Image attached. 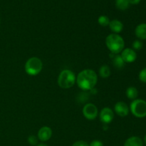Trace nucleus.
Here are the masks:
<instances>
[{
    "label": "nucleus",
    "mask_w": 146,
    "mask_h": 146,
    "mask_svg": "<svg viewBox=\"0 0 146 146\" xmlns=\"http://www.w3.org/2000/svg\"><path fill=\"white\" fill-rule=\"evenodd\" d=\"M0 21H1V19H0Z\"/></svg>",
    "instance_id": "obj_27"
},
{
    "label": "nucleus",
    "mask_w": 146,
    "mask_h": 146,
    "mask_svg": "<svg viewBox=\"0 0 146 146\" xmlns=\"http://www.w3.org/2000/svg\"><path fill=\"white\" fill-rule=\"evenodd\" d=\"M131 113L137 118H144L146 116V101L142 99H135L131 104Z\"/></svg>",
    "instance_id": "obj_5"
},
{
    "label": "nucleus",
    "mask_w": 146,
    "mask_h": 146,
    "mask_svg": "<svg viewBox=\"0 0 146 146\" xmlns=\"http://www.w3.org/2000/svg\"><path fill=\"white\" fill-rule=\"evenodd\" d=\"M138 91L136 88L135 87H129L126 90V96L128 98L131 100H135V98L138 97Z\"/></svg>",
    "instance_id": "obj_15"
},
{
    "label": "nucleus",
    "mask_w": 146,
    "mask_h": 146,
    "mask_svg": "<svg viewBox=\"0 0 146 146\" xmlns=\"http://www.w3.org/2000/svg\"><path fill=\"white\" fill-rule=\"evenodd\" d=\"M113 116L114 114L113 111L108 107L103 108L100 113V120L104 124L110 123L113 119Z\"/></svg>",
    "instance_id": "obj_7"
},
{
    "label": "nucleus",
    "mask_w": 146,
    "mask_h": 146,
    "mask_svg": "<svg viewBox=\"0 0 146 146\" xmlns=\"http://www.w3.org/2000/svg\"><path fill=\"white\" fill-rule=\"evenodd\" d=\"M106 45L112 54H118L123 50L125 42L121 36L111 34L106 38Z\"/></svg>",
    "instance_id": "obj_2"
},
{
    "label": "nucleus",
    "mask_w": 146,
    "mask_h": 146,
    "mask_svg": "<svg viewBox=\"0 0 146 146\" xmlns=\"http://www.w3.org/2000/svg\"><path fill=\"white\" fill-rule=\"evenodd\" d=\"M52 135V131L49 127L44 126L38 132V138L41 141L45 142L48 141Z\"/></svg>",
    "instance_id": "obj_10"
},
{
    "label": "nucleus",
    "mask_w": 146,
    "mask_h": 146,
    "mask_svg": "<svg viewBox=\"0 0 146 146\" xmlns=\"http://www.w3.org/2000/svg\"><path fill=\"white\" fill-rule=\"evenodd\" d=\"M98 22L102 27H107L108 25H109L110 20L108 19V17L107 16L102 15L100 16L98 19Z\"/></svg>",
    "instance_id": "obj_18"
},
{
    "label": "nucleus",
    "mask_w": 146,
    "mask_h": 146,
    "mask_svg": "<svg viewBox=\"0 0 146 146\" xmlns=\"http://www.w3.org/2000/svg\"><path fill=\"white\" fill-rule=\"evenodd\" d=\"M99 74L103 78H106L111 75V69L107 65H104L100 68Z\"/></svg>",
    "instance_id": "obj_17"
},
{
    "label": "nucleus",
    "mask_w": 146,
    "mask_h": 146,
    "mask_svg": "<svg viewBox=\"0 0 146 146\" xmlns=\"http://www.w3.org/2000/svg\"><path fill=\"white\" fill-rule=\"evenodd\" d=\"M78 86L83 91L92 90L98 81V76L91 69H85L78 74L76 78Z\"/></svg>",
    "instance_id": "obj_1"
},
{
    "label": "nucleus",
    "mask_w": 146,
    "mask_h": 146,
    "mask_svg": "<svg viewBox=\"0 0 146 146\" xmlns=\"http://www.w3.org/2000/svg\"><path fill=\"white\" fill-rule=\"evenodd\" d=\"M129 4L128 0H115V6L117 9L122 11L127 9L129 7Z\"/></svg>",
    "instance_id": "obj_16"
},
{
    "label": "nucleus",
    "mask_w": 146,
    "mask_h": 146,
    "mask_svg": "<svg viewBox=\"0 0 146 146\" xmlns=\"http://www.w3.org/2000/svg\"><path fill=\"white\" fill-rule=\"evenodd\" d=\"M138 77H139L140 81L143 83H146V68H144L143 69L140 71Z\"/></svg>",
    "instance_id": "obj_20"
},
{
    "label": "nucleus",
    "mask_w": 146,
    "mask_h": 146,
    "mask_svg": "<svg viewBox=\"0 0 146 146\" xmlns=\"http://www.w3.org/2000/svg\"><path fill=\"white\" fill-rule=\"evenodd\" d=\"M83 114L86 119L92 121L98 115L97 107L93 104H88L83 108Z\"/></svg>",
    "instance_id": "obj_6"
},
{
    "label": "nucleus",
    "mask_w": 146,
    "mask_h": 146,
    "mask_svg": "<svg viewBox=\"0 0 146 146\" xmlns=\"http://www.w3.org/2000/svg\"><path fill=\"white\" fill-rule=\"evenodd\" d=\"M143 142L138 136H132L125 141L124 146H143Z\"/></svg>",
    "instance_id": "obj_14"
},
{
    "label": "nucleus",
    "mask_w": 146,
    "mask_h": 146,
    "mask_svg": "<svg viewBox=\"0 0 146 146\" xmlns=\"http://www.w3.org/2000/svg\"><path fill=\"white\" fill-rule=\"evenodd\" d=\"M144 142H145V143L146 144V135H145V138H144Z\"/></svg>",
    "instance_id": "obj_26"
},
{
    "label": "nucleus",
    "mask_w": 146,
    "mask_h": 146,
    "mask_svg": "<svg viewBox=\"0 0 146 146\" xmlns=\"http://www.w3.org/2000/svg\"><path fill=\"white\" fill-rule=\"evenodd\" d=\"M132 46L134 50L139 51V50H141L143 48V43L140 40H135V41H133Z\"/></svg>",
    "instance_id": "obj_19"
},
{
    "label": "nucleus",
    "mask_w": 146,
    "mask_h": 146,
    "mask_svg": "<svg viewBox=\"0 0 146 146\" xmlns=\"http://www.w3.org/2000/svg\"><path fill=\"white\" fill-rule=\"evenodd\" d=\"M76 78L73 71L71 70H64L60 73L58 78V84L61 88L66 89L70 88L74 85Z\"/></svg>",
    "instance_id": "obj_3"
},
{
    "label": "nucleus",
    "mask_w": 146,
    "mask_h": 146,
    "mask_svg": "<svg viewBox=\"0 0 146 146\" xmlns=\"http://www.w3.org/2000/svg\"><path fill=\"white\" fill-rule=\"evenodd\" d=\"M28 142L31 144V145H35L37 144V142H38V139L36 136L34 135H30L28 138Z\"/></svg>",
    "instance_id": "obj_21"
},
{
    "label": "nucleus",
    "mask_w": 146,
    "mask_h": 146,
    "mask_svg": "<svg viewBox=\"0 0 146 146\" xmlns=\"http://www.w3.org/2000/svg\"><path fill=\"white\" fill-rule=\"evenodd\" d=\"M135 34L139 39H146V24H141L135 28Z\"/></svg>",
    "instance_id": "obj_13"
},
{
    "label": "nucleus",
    "mask_w": 146,
    "mask_h": 146,
    "mask_svg": "<svg viewBox=\"0 0 146 146\" xmlns=\"http://www.w3.org/2000/svg\"><path fill=\"white\" fill-rule=\"evenodd\" d=\"M111 58L113 64V66L115 68H119V69L123 68V66H125V62L123 60L121 56L113 54H111Z\"/></svg>",
    "instance_id": "obj_12"
},
{
    "label": "nucleus",
    "mask_w": 146,
    "mask_h": 146,
    "mask_svg": "<svg viewBox=\"0 0 146 146\" xmlns=\"http://www.w3.org/2000/svg\"><path fill=\"white\" fill-rule=\"evenodd\" d=\"M37 146H48V145H46V144H39V145H38Z\"/></svg>",
    "instance_id": "obj_25"
},
{
    "label": "nucleus",
    "mask_w": 146,
    "mask_h": 146,
    "mask_svg": "<svg viewBox=\"0 0 146 146\" xmlns=\"http://www.w3.org/2000/svg\"><path fill=\"white\" fill-rule=\"evenodd\" d=\"M128 1H129V4H139V2L141 1V0H128Z\"/></svg>",
    "instance_id": "obj_24"
},
{
    "label": "nucleus",
    "mask_w": 146,
    "mask_h": 146,
    "mask_svg": "<svg viewBox=\"0 0 146 146\" xmlns=\"http://www.w3.org/2000/svg\"><path fill=\"white\" fill-rule=\"evenodd\" d=\"M121 57L125 63H133L136 60L137 54L132 48H127L121 51Z\"/></svg>",
    "instance_id": "obj_8"
},
{
    "label": "nucleus",
    "mask_w": 146,
    "mask_h": 146,
    "mask_svg": "<svg viewBox=\"0 0 146 146\" xmlns=\"http://www.w3.org/2000/svg\"><path fill=\"white\" fill-rule=\"evenodd\" d=\"M72 146H89V145H88L86 141H78L74 143L72 145Z\"/></svg>",
    "instance_id": "obj_22"
},
{
    "label": "nucleus",
    "mask_w": 146,
    "mask_h": 146,
    "mask_svg": "<svg viewBox=\"0 0 146 146\" xmlns=\"http://www.w3.org/2000/svg\"><path fill=\"white\" fill-rule=\"evenodd\" d=\"M89 146H104V144L101 141H98V140H95V141H92L90 144Z\"/></svg>",
    "instance_id": "obj_23"
},
{
    "label": "nucleus",
    "mask_w": 146,
    "mask_h": 146,
    "mask_svg": "<svg viewBox=\"0 0 146 146\" xmlns=\"http://www.w3.org/2000/svg\"><path fill=\"white\" fill-rule=\"evenodd\" d=\"M109 27L110 29L114 32L115 34H118L121 31H122L123 29V24L121 21L117 19L112 20L110 21L109 23Z\"/></svg>",
    "instance_id": "obj_11"
},
{
    "label": "nucleus",
    "mask_w": 146,
    "mask_h": 146,
    "mask_svg": "<svg viewBox=\"0 0 146 146\" xmlns=\"http://www.w3.org/2000/svg\"><path fill=\"white\" fill-rule=\"evenodd\" d=\"M115 113L121 117H125L129 113V108L125 103L119 101L117 103L114 107Z\"/></svg>",
    "instance_id": "obj_9"
},
{
    "label": "nucleus",
    "mask_w": 146,
    "mask_h": 146,
    "mask_svg": "<svg viewBox=\"0 0 146 146\" xmlns=\"http://www.w3.org/2000/svg\"><path fill=\"white\" fill-rule=\"evenodd\" d=\"M43 64L41 59L37 57H31L25 64V71L30 76H36L42 70Z\"/></svg>",
    "instance_id": "obj_4"
}]
</instances>
